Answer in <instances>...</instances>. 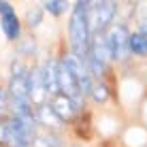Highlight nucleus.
<instances>
[{"label": "nucleus", "mask_w": 147, "mask_h": 147, "mask_svg": "<svg viewBox=\"0 0 147 147\" xmlns=\"http://www.w3.org/2000/svg\"><path fill=\"white\" fill-rule=\"evenodd\" d=\"M90 94L94 96L96 102H105V100H107V96H109V90H107V85H92Z\"/></svg>", "instance_id": "9b49d317"}, {"label": "nucleus", "mask_w": 147, "mask_h": 147, "mask_svg": "<svg viewBox=\"0 0 147 147\" xmlns=\"http://www.w3.org/2000/svg\"><path fill=\"white\" fill-rule=\"evenodd\" d=\"M2 30H4V34H7V38H11V40H15L19 36V19H17V15H15L13 9L7 11V13H2Z\"/></svg>", "instance_id": "6e6552de"}, {"label": "nucleus", "mask_w": 147, "mask_h": 147, "mask_svg": "<svg viewBox=\"0 0 147 147\" xmlns=\"http://www.w3.org/2000/svg\"><path fill=\"white\" fill-rule=\"evenodd\" d=\"M0 143H7V128L2 121H0Z\"/></svg>", "instance_id": "dca6fc26"}, {"label": "nucleus", "mask_w": 147, "mask_h": 147, "mask_svg": "<svg viewBox=\"0 0 147 147\" xmlns=\"http://www.w3.org/2000/svg\"><path fill=\"white\" fill-rule=\"evenodd\" d=\"M11 4H9V2H0V13H7V11H11Z\"/></svg>", "instance_id": "f3484780"}, {"label": "nucleus", "mask_w": 147, "mask_h": 147, "mask_svg": "<svg viewBox=\"0 0 147 147\" xmlns=\"http://www.w3.org/2000/svg\"><path fill=\"white\" fill-rule=\"evenodd\" d=\"M88 9H90V2H77L73 9V15H70V24H68L73 55H77L79 60H88L90 38H92V30H90V22H88Z\"/></svg>", "instance_id": "f257e3e1"}, {"label": "nucleus", "mask_w": 147, "mask_h": 147, "mask_svg": "<svg viewBox=\"0 0 147 147\" xmlns=\"http://www.w3.org/2000/svg\"><path fill=\"white\" fill-rule=\"evenodd\" d=\"M38 24H40V11H38V9L28 11V26H30V28H36Z\"/></svg>", "instance_id": "4468645a"}, {"label": "nucleus", "mask_w": 147, "mask_h": 147, "mask_svg": "<svg viewBox=\"0 0 147 147\" xmlns=\"http://www.w3.org/2000/svg\"><path fill=\"white\" fill-rule=\"evenodd\" d=\"M28 94H30V100L34 105H43L45 100V88H43V79H40V68H34L32 73H28Z\"/></svg>", "instance_id": "423d86ee"}, {"label": "nucleus", "mask_w": 147, "mask_h": 147, "mask_svg": "<svg viewBox=\"0 0 147 147\" xmlns=\"http://www.w3.org/2000/svg\"><path fill=\"white\" fill-rule=\"evenodd\" d=\"M9 98L13 102L15 117L30 115V94H28V68L22 62L13 64V75H11V85H9Z\"/></svg>", "instance_id": "f03ea898"}, {"label": "nucleus", "mask_w": 147, "mask_h": 147, "mask_svg": "<svg viewBox=\"0 0 147 147\" xmlns=\"http://www.w3.org/2000/svg\"><path fill=\"white\" fill-rule=\"evenodd\" d=\"M34 121H40V124L47 126V128H49V126H51V128H58V126L62 124V121L53 115V111L49 109L47 105H40V107L36 109V119H34Z\"/></svg>", "instance_id": "1a4fd4ad"}, {"label": "nucleus", "mask_w": 147, "mask_h": 147, "mask_svg": "<svg viewBox=\"0 0 147 147\" xmlns=\"http://www.w3.org/2000/svg\"><path fill=\"white\" fill-rule=\"evenodd\" d=\"M115 17V2H109V0H102V2H90L88 9V22H90V30L96 32H102L105 28L113 22Z\"/></svg>", "instance_id": "7ed1b4c3"}, {"label": "nucleus", "mask_w": 147, "mask_h": 147, "mask_svg": "<svg viewBox=\"0 0 147 147\" xmlns=\"http://www.w3.org/2000/svg\"><path fill=\"white\" fill-rule=\"evenodd\" d=\"M141 34H143V36H147V19L141 24Z\"/></svg>", "instance_id": "a211bd4d"}, {"label": "nucleus", "mask_w": 147, "mask_h": 147, "mask_svg": "<svg viewBox=\"0 0 147 147\" xmlns=\"http://www.w3.org/2000/svg\"><path fill=\"white\" fill-rule=\"evenodd\" d=\"M7 111H9V94H7V90L0 88V117H2Z\"/></svg>", "instance_id": "2eb2a0df"}, {"label": "nucleus", "mask_w": 147, "mask_h": 147, "mask_svg": "<svg viewBox=\"0 0 147 147\" xmlns=\"http://www.w3.org/2000/svg\"><path fill=\"white\" fill-rule=\"evenodd\" d=\"M128 49H130L132 53H136V55H147V36H143L141 32L130 34Z\"/></svg>", "instance_id": "9d476101"}, {"label": "nucleus", "mask_w": 147, "mask_h": 147, "mask_svg": "<svg viewBox=\"0 0 147 147\" xmlns=\"http://www.w3.org/2000/svg\"><path fill=\"white\" fill-rule=\"evenodd\" d=\"M32 147H58V141L53 136H36Z\"/></svg>", "instance_id": "ddd939ff"}, {"label": "nucleus", "mask_w": 147, "mask_h": 147, "mask_svg": "<svg viewBox=\"0 0 147 147\" xmlns=\"http://www.w3.org/2000/svg\"><path fill=\"white\" fill-rule=\"evenodd\" d=\"M49 109L53 111V115H55L60 121H68L75 113H77V105H75L70 98H66L64 94H55L53 98H51Z\"/></svg>", "instance_id": "39448f33"}, {"label": "nucleus", "mask_w": 147, "mask_h": 147, "mask_svg": "<svg viewBox=\"0 0 147 147\" xmlns=\"http://www.w3.org/2000/svg\"><path fill=\"white\" fill-rule=\"evenodd\" d=\"M40 79H43V88L47 96L58 94V64L55 62H47L43 68H40Z\"/></svg>", "instance_id": "0eeeda50"}, {"label": "nucleus", "mask_w": 147, "mask_h": 147, "mask_svg": "<svg viewBox=\"0 0 147 147\" xmlns=\"http://www.w3.org/2000/svg\"><path fill=\"white\" fill-rule=\"evenodd\" d=\"M43 7H45V11H49V13H53V15H60V13H64L66 2H62V0H49V2L43 4Z\"/></svg>", "instance_id": "f8f14e48"}, {"label": "nucleus", "mask_w": 147, "mask_h": 147, "mask_svg": "<svg viewBox=\"0 0 147 147\" xmlns=\"http://www.w3.org/2000/svg\"><path fill=\"white\" fill-rule=\"evenodd\" d=\"M105 38H107L111 58H115V60H126V58L130 55V49H128L130 32H128V28H126L124 24H119V26H113Z\"/></svg>", "instance_id": "20e7f679"}]
</instances>
